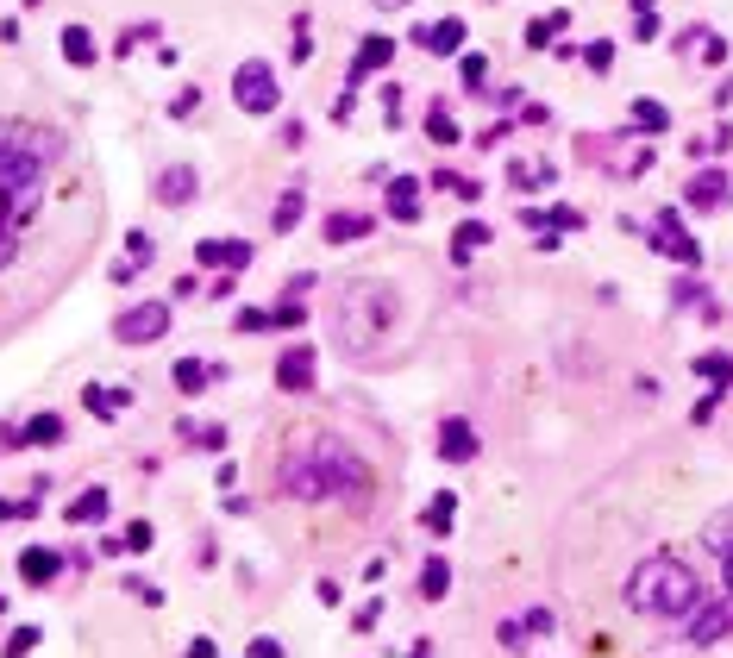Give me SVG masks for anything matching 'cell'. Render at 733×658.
Masks as SVG:
<instances>
[{"label":"cell","instance_id":"f546056e","mask_svg":"<svg viewBox=\"0 0 733 658\" xmlns=\"http://www.w3.org/2000/svg\"><path fill=\"white\" fill-rule=\"evenodd\" d=\"M508 176H514V188H546L558 170H552V163H539V157H514V170H508Z\"/></svg>","mask_w":733,"mask_h":658},{"label":"cell","instance_id":"7a4b0ae2","mask_svg":"<svg viewBox=\"0 0 733 658\" xmlns=\"http://www.w3.org/2000/svg\"><path fill=\"white\" fill-rule=\"evenodd\" d=\"M627 602L640 608V615H690V608L702 602V583L690 564H677V558H646L640 571L627 577Z\"/></svg>","mask_w":733,"mask_h":658},{"label":"cell","instance_id":"f35d334b","mask_svg":"<svg viewBox=\"0 0 733 658\" xmlns=\"http://www.w3.org/2000/svg\"><path fill=\"white\" fill-rule=\"evenodd\" d=\"M126 257H138V264H151V257H157V245H151V232H145V226H132V232H126Z\"/></svg>","mask_w":733,"mask_h":658},{"label":"cell","instance_id":"e575fe53","mask_svg":"<svg viewBox=\"0 0 733 658\" xmlns=\"http://www.w3.org/2000/svg\"><path fill=\"white\" fill-rule=\"evenodd\" d=\"M26 445H57L63 439V420L57 414H38V420H26V433H19Z\"/></svg>","mask_w":733,"mask_h":658},{"label":"cell","instance_id":"b9f144b4","mask_svg":"<svg viewBox=\"0 0 733 658\" xmlns=\"http://www.w3.org/2000/svg\"><path fill=\"white\" fill-rule=\"evenodd\" d=\"M232 326H239V333H264V326H270V308H239V314H232Z\"/></svg>","mask_w":733,"mask_h":658},{"label":"cell","instance_id":"277c9868","mask_svg":"<svg viewBox=\"0 0 733 658\" xmlns=\"http://www.w3.org/2000/svg\"><path fill=\"white\" fill-rule=\"evenodd\" d=\"M170 301H138V308H126L120 320H113V339L120 345H157L163 333H170Z\"/></svg>","mask_w":733,"mask_h":658},{"label":"cell","instance_id":"ee69618b","mask_svg":"<svg viewBox=\"0 0 733 658\" xmlns=\"http://www.w3.org/2000/svg\"><path fill=\"white\" fill-rule=\"evenodd\" d=\"M583 63L596 69V76H602V69H614V44H608V38H596V44H589V51H583Z\"/></svg>","mask_w":733,"mask_h":658},{"label":"cell","instance_id":"603a6c76","mask_svg":"<svg viewBox=\"0 0 733 658\" xmlns=\"http://www.w3.org/2000/svg\"><path fill=\"white\" fill-rule=\"evenodd\" d=\"M677 51H683V57H696V51H702V63H727V44H721L715 32H702V26H696V32H683V38H677Z\"/></svg>","mask_w":733,"mask_h":658},{"label":"cell","instance_id":"f1b7e54d","mask_svg":"<svg viewBox=\"0 0 733 658\" xmlns=\"http://www.w3.org/2000/svg\"><path fill=\"white\" fill-rule=\"evenodd\" d=\"M627 113H633V126H640V132H665V126H671V107H665V101H646V94H640Z\"/></svg>","mask_w":733,"mask_h":658},{"label":"cell","instance_id":"8992f818","mask_svg":"<svg viewBox=\"0 0 733 658\" xmlns=\"http://www.w3.org/2000/svg\"><path fill=\"white\" fill-rule=\"evenodd\" d=\"M282 489H289V496H301V502H326V496H333V477H326L320 452H314V458H289V470H282Z\"/></svg>","mask_w":733,"mask_h":658},{"label":"cell","instance_id":"e0dca14e","mask_svg":"<svg viewBox=\"0 0 733 658\" xmlns=\"http://www.w3.org/2000/svg\"><path fill=\"white\" fill-rule=\"evenodd\" d=\"M533 633H552V608H527L520 621H502V646H527Z\"/></svg>","mask_w":733,"mask_h":658},{"label":"cell","instance_id":"8fae6325","mask_svg":"<svg viewBox=\"0 0 733 658\" xmlns=\"http://www.w3.org/2000/svg\"><path fill=\"white\" fill-rule=\"evenodd\" d=\"M195 264H214V270H245V264H251V239H201V245H195Z\"/></svg>","mask_w":733,"mask_h":658},{"label":"cell","instance_id":"60d3db41","mask_svg":"<svg viewBox=\"0 0 733 658\" xmlns=\"http://www.w3.org/2000/svg\"><path fill=\"white\" fill-rule=\"evenodd\" d=\"M195 113H201V88H182L170 101V120H195Z\"/></svg>","mask_w":733,"mask_h":658},{"label":"cell","instance_id":"7dc6e473","mask_svg":"<svg viewBox=\"0 0 733 658\" xmlns=\"http://www.w3.org/2000/svg\"><path fill=\"white\" fill-rule=\"evenodd\" d=\"M38 646V627H13L7 633V652H32Z\"/></svg>","mask_w":733,"mask_h":658},{"label":"cell","instance_id":"bcb514c9","mask_svg":"<svg viewBox=\"0 0 733 658\" xmlns=\"http://www.w3.org/2000/svg\"><path fill=\"white\" fill-rule=\"evenodd\" d=\"M376 621H383V602H364V608H358V615H351V627H358V633H370Z\"/></svg>","mask_w":733,"mask_h":658},{"label":"cell","instance_id":"f5cc1de1","mask_svg":"<svg viewBox=\"0 0 733 658\" xmlns=\"http://www.w3.org/2000/svg\"><path fill=\"white\" fill-rule=\"evenodd\" d=\"M7 207H13V195H0V220H7Z\"/></svg>","mask_w":733,"mask_h":658},{"label":"cell","instance_id":"d590c367","mask_svg":"<svg viewBox=\"0 0 733 658\" xmlns=\"http://www.w3.org/2000/svg\"><path fill=\"white\" fill-rule=\"evenodd\" d=\"M633 38L640 44L658 38V0H633Z\"/></svg>","mask_w":733,"mask_h":658},{"label":"cell","instance_id":"816d5d0a","mask_svg":"<svg viewBox=\"0 0 733 658\" xmlns=\"http://www.w3.org/2000/svg\"><path fill=\"white\" fill-rule=\"evenodd\" d=\"M721 558H727V590H733V552H721Z\"/></svg>","mask_w":733,"mask_h":658},{"label":"cell","instance_id":"ba28073f","mask_svg":"<svg viewBox=\"0 0 733 658\" xmlns=\"http://www.w3.org/2000/svg\"><path fill=\"white\" fill-rule=\"evenodd\" d=\"M314 345H289V351H282V358H276V383L282 389H289V395H307V389H314Z\"/></svg>","mask_w":733,"mask_h":658},{"label":"cell","instance_id":"9a60e30c","mask_svg":"<svg viewBox=\"0 0 733 658\" xmlns=\"http://www.w3.org/2000/svg\"><path fill=\"white\" fill-rule=\"evenodd\" d=\"M57 571H63V558L51 546H26V552H19V583H32V590L57 583Z\"/></svg>","mask_w":733,"mask_h":658},{"label":"cell","instance_id":"3957f363","mask_svg":"<svg viewBox=\"0 0 733 658\" xmlns=\"http://www.w3.org/2000/svg\"><path fill=\"white\" fill-rule=\"evenodd\" d=\"M232 101H239V113H251V120H264V113H276L282 88H276V69L264 57H245L239 69H232Z\"/></svg>","mask_w":733,"mask_h":658},{"label":"cell","instance_id":"83f0119b","mask_svg":"<svg viewBox=\"0 0 733 658\" xmlns=\"http://www.w3.org/2000/svg\"><path fill=\"white\" fill-rule=\"evenodd\" d=\"M270 326H282V333H301V326H307V308H301V289H289V295H282V301H276V308H270Z\"/></svg>","mask_w":733,"mask_h":658},{"label":"cell","instance_id":"5b68a950","mask_svg":"<svg viewBox=\"0 0 733 658\" xmlns=\"http://www.w3.org/2000/svg\"><path fill=\"white\" fill-rule=\"evenodd\" d=\"M314 452H320V464H326V477H333V496H345V489H351V496H364V489H370V470L351 458L339 439H320Z\"/></svg>","mask_w":733,"mask_h":658},{"label":"cell","instance_id":"d4e9b609","mask_svg":"<svg viewBox=\"0 0 733 658\" xmlns=\"http://www.w3.org/2000/svg\"><path fill=\"white\" fill-rule=\"evenodd\" d=\"M214 376H220L214 364H201V358H182V364H176V389H182V395H201L207 383H214Z\"/></svg>","mask_w":733,"mask_h":658},{"label":"cell","instance_id":"d6986e66","mask_svg":"<svg viewBox=\"0 0 733 658\" xmlns=\"http://www.w3.org/2000/svg\"><path fill=\"white\" fill-rule=\"evenodd\" d=\"M94 32L88 26H63V63H76V69H94Z\"/></svg>","mask_w":733,"mask_h":658},{"label":"cell","instance_id":"8d00e7d4","mask_svg":"<svg viewBox=\"0 0 733 658\" xmlns=\"http://www.w3.org/2000/svg\"><path fill=\"white\" fill-rule=\"evenodd\" d=\"M427 138H433V145H458V120H452L445 107H433V120H427Z\"/></svg>","mask_w":733,"mask_h":658},{"label":"cell","instance_id":"f6af8a7d","mask_svg":"<svg viewBox=\"0 0 733 658\" xmlns=\"http://www.w3.org/2000/svg\"><path fill=\"white\" fill-rule=\"evenodd\" d=\"M433 182H439V188H452V195H464V201H477V182H470V176H452V170H439Z\"/></svg>","mask_w":733,"mask_h":658},{"label":"cell","instance_id":"74e56055","mask_svg":"<svg viewBox=\"0 0 733 658\" xmlns=\"http://www.w3.org/2000/svg\"><path fill=\"white\" fill-rule=\"evenodd\" d=\"M539 214H546V226H558V232H577L583 226L577 207H539ZM546 226H539V232H546Z\"/></svg>","mask_w":733,"mask_h":658},{"label":"cell","instance_id":"1f68e13d","mask_svg":"<svg viewBox=\"0 0 733 658\" xmlns=\"http://www.w3.org/2000/svg\"><path fill=\"white\" fill-rule=\"evenodd\" d=\"M301 214H307V201H301V188H289V195H282V201H276V214H270V226H276V232H295V226H301Z\"/></svg>","mask_w":733,"mask_h":658},{"label":"cell","instance_id":"c3c4849f","mask_svg":"<svg viewBox=\"0 0 733 658\" xmlns=\"http://www.w3.org/2000/svg\"><path fill=\"white\" fill-rule=\"evenodd\" d=\"M307 51H314V38H307V13H295V63H307Z\"/></svg>","mask_w":733,"mask_h":658},{"label":"cell","instance_id":"2e32d148","mask_svg":"<svg viewBox=\"0 0 733 658\" xmlns=\"http://www.w3.org/2000/svg\"><path fill=\"white\" fill-rule=\"evenodd\" d=\"M420 44H427L433 57H458L464 51V19H439V26L420 32Z\"/></svg>","mask_w":733,"mask_h":658},{"label":"cell","instance_id":"44dd1931","mask_svg":"<svg viewBox=\"0 0 733 658\" xmlns=\"http://www.w3.org/2000/svg\"><path fill=\"white\" fill-rule=\"evenodd\" d=\"M370 232H376V220H370V214H333V220H326V239H333V245L370 239Z\"/></svg>","mask_w":733,"mask_h":658},{"label":"cell","instance_id":"6da1fadb","mask_svg":"<svg viewBox=\"0 0 733 658\" xmlns=\"http://www.w3.org/2000/svg\"><path fill=\"white\" fill-rule=\"evenodd\" d=\"M395 314H401V295L389 282H345L339 314H333V339L351 358H370V351H383V339L395 333Z\"/></svg>","mask_w":733,"mask_h":658},{"label":"cell","instance_id":"d6a6232c","mask_svg":"<svg viewBox=\"0 0 733 658\" xmlns=\"http://www.w3.org/2000/svg\"><path fill=\"white\" fill-rule=\"evenodd\" d=\"M702 546H708V552H733V508H721L715 521L702 527Z\"/></svg>","mask_w":733,"mask_h":658},{"label":"cell","instance_id":"ac0fdd59","mask_svg":"<svg viewBox=\"0 0 733 658\" xmlns=\"http://www.w3.org/2000/svg\"><path fill=\"white\" fill-rule=\"evenodd\" d=\"M489 239H495V232H489L483 220H464V226L452 232V264H470V257H477V251H483Z\"/></svg>","mask_w":733,"mask_h":658},{"label":"cell","instance_id":"ab89813d","mask_svg":"<svg viewBox=\"0 0 733 658\" xmlns=\"http://www.w3.org/2000/svg\"><path fill=\"white\" fill-rule=\"evenodd\" d=\"M458 63H464V88H483V82H489V57H477V51H464Z\"/></svg>","mask_w":733,"mask_h":658},{"label":"cell","instance_id":"52a82bcc","mask_svg":"<svg viewBox=\"0 0 733 658\" xmlns=\"http://www.w3.org/2000/svg\"><path fill=\"white\" fill-rule=\"evenodd\" d=\"M652 245L665 251L671 264H702V245L690 239V232H683V214H671V207H665V214L652 220Z\"/></svg>","mask_w":733,"mask_h":658},{"label":"cell","instance_id":"f907efd6","mask_svg":"<svg viewBox=\"0 0 733 658\" xmlns=\"http://www.w3.org/2000/svg\"><path fill=\"white\" fill-rule=\"evenodd\" d=\"M376 13H401V7H414V0H370Z\"/></svg>","mask_w":733,"mask_h":658},{"label":"cell","instance_id":"484cf974","mask_svg":"<svg viewBox=\"0 0 733 658\" xmlns=\"http://www.w3.org/2000/svg\"><path fill=\"white\" fill-rule=\"evenodd\" d=\"M696 376H702L708 389H727V383H733V358H727V351H702V358H696Z\"/></svg>","mask_w":733,"mask_h":658},{"label":"cell","instance_id":"7c38bea8","mask_svg":"<svg viewBox=\"0 0 733 658\" xmlns=\"http://www.w3.org/2000/svg\"><path fill=\"white\" fill-rule=\"evenodd\" d=\"M195 188H201L195 163H170V170L157 176V201H163V207H188V201H195Z\"/></svg>","mask_w":733,"mask_h":658},{"label":"cell","instance_id":"7bdbcfd3","mask_svg":"<svg viewBox=\"0 0 733 658\" xmlns=\"http://www.w3.org/2000/svg\"><path fill=\"white\" fill-rule=\"evenodd\" d=\"M126 546H132V552H151V546H157V527H151V521H132V527H126Z\"/></svg>","mask_w":733,"mask_h":658},{"label":"cell","instance_id":"4316f807","mask_svg":"<svg viewBox=\"0 0 733 658\" xmlns=\"http://www.w3.org/2000/svg\"><path fill=\"white\" fill-rule=\"evenodd\" d=\"M82 408L107 420L113 408H132V389H94V383H88V389H82Z\"/></svg>","mask_w":733,"mask_h":658},{"label":"cell","instance_id":"4dcf8cb0","mask_svg":"<svg viewBox=\"0 0 733 658\" xmlns=\"http://www.w3.org/2000/svg\"><path fill=\"white\" fill-rule=\"evenodd\" d=\"M445 590H452V564H445V558H427V571H420V596L439 602Z\"/></svg>","mask_w":733,"mask_h":658},{"label":"cell","instance_id":"ffe728a7","mask_svg":"<svg viewBox=\"0 0 733 658\" xmlns=\"http://www.w3.org/2000/svg\"><path fill=\"white\" fill-rule=\"evenodd\" d=\"M389 214L395 220H420V182L414 176H395L389 182Z\"/></svg>","mask_w":733,"mask_h":658},{"label":"cell","instance_id":"9c48e42d","mask_svg":"<svg viewBox=\"0 0 733 658\" xmlns=\"http://www.w3.org/2000/svg\"><path fill=\"white\" fill-rule=\"evenodd\" d=\"M733 633V602H696V621H690V646H715Z\"/></svg>","mask_w":733,"mask_h":658},{"label":"cell","instance_id":"30bf717a","mask_svg":"<svg viewBox=\"0 0 733 658\" xmlns=\"http://www.w3.org/2000/svg\"><path fill=\"white\" fill-rule=\"evenodd\" d=\"M727 195H733V182H727L721 170H696V176H690V188H683V201H690V207H702V214L727 207Z\"/></svg>","mask_w":733,"mask_h":658},{"label":"cell","instance_id":"cb8c5ba5","mask_svg":"<svg viewBox=\"0 0 733 658\" xmlns=\"http://www.w3.org/2000/svg\"><path fill=\"white\" fill-rule=\"evenodd\" d=\"M101 514H107V489H101V483H94V489H82V496H76V502H69V514H63V521H76V527H88V521H101Z\"/></svg>","mask_w":733,"mask_h":658},{"label":"cell","instance_id":"4fadbf2b","mask_svg":"<svg viewBox=\"0 0 733 658\" xmlns=\"http://www.w3.org/2000/svg\"><path fill=\"white\" fill-rule=\"evenodd\" d=\"M439 452L452 458V464H470V458H477V433H470L464 414H445V420H439Z\"/></svg>","mask_w":733,"mask_h":658},{"label":"cell","instance_id":"836d02e7","mask_svg":"<svg viewBox=\"0 0 733 658\" xmlns=\"http://www.w3.org/2000/svg\"><path fill=\"white\" fill-rule=\"evenodd\" d=\"M564 26H571V13H546V19H533V26H527V44H533V51H539V44H558V32Z\"/></svg>","mask_w":733,"mask_h":658},{"label":"cell","instance_id":"7402d4cb","mask_svg":"<svg viewBox=\"0 0 733 658\" xmlns=\"http://www.w3.org/2000/svg\"><path fill=\"white\" fill-rule=\"evenodd\" d=\"M452 521H458V496H452V489H439V496L427 502V514H420V527H427V533H452Z\"/></svg>","mask_w":733,"mask_h":658},{"label":"cell","instance_id":"681fc988","mask_svg":"<svg viewBox=\"0 0 733 658\" xmlns=\"http://www.w3.org/2000/svg\"><path fill=\"white\" fill-rule=\"evenodd\" d=\"M13 257H19V239H13V226H7V220H0V270H7V264H13Z\"/></svg>","mask_w":733,"mask_h":658},{"label":"cell","instance_id":"5bb4252c","mask_svg":"<svg viewBox=\"0 0 733 658\" xmlns=\"http://www.w3.org/2000/svg\"><path fill=\"white\" fill-rule=\"evenodd\" d=\"M389 63H395V38H383V32L364 38L358 57H351V82H345V88H358L364 76H376V69H389Z\"/></svg>","mask_w":733,"mask_h":658}]
</instances>
